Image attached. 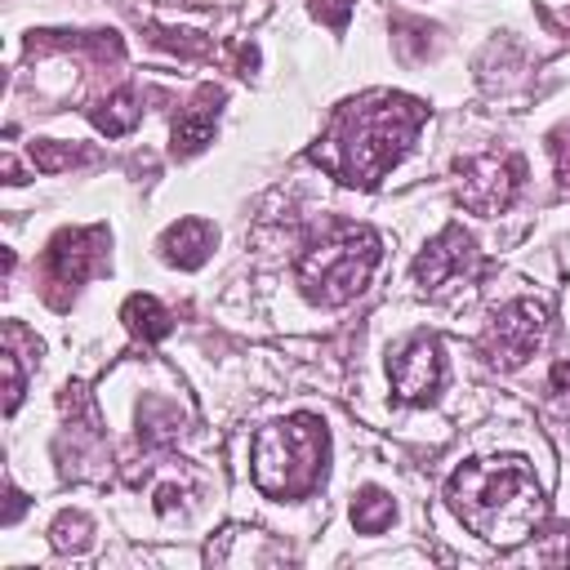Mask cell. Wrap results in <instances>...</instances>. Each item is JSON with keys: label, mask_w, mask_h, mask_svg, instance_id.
I'll use <instances>...</instances> for the list:
<instances>
[{"label": "cell", "mask_w": 570, "mask_h": 570, "mask_svg": "<svg viewBox=\"0 0 570 570\" xmlns=\"http://www.w3.org/2000/svg\"><path fill=\"white\" fill-rule=\"evenodd\" d=\"M450 508L485 543L512 548L543 525V490L521 459H476L450 476Z\"/></svg>", "instance_id": "cell-1"}, {"label": "cell", "mask_w": 570, "mask_h": 570, "mask_svg": "<svg viewBox=\"0 0 570 570\" xmlns=\"http://www.w3.org/2000/svg\"><path fill=\"white\" fill-rule=\"evenodd\" d=\"M428 107L405 94H370L334 116V169L352 187H374L414 142Z\"/></svg>", "instance_id": "cell-2"}, {"label": "cell", "mask_w": 570, "mask_h": 570, "mask_svg": "<svg viewBox=\"0 0 570 570\" xmlns=\"http://www.w3.org/2000/svg\"><path fill=\"white\" fill-rule=\"evenodd\" d=\"M325 454H330V436L325 423L312 414H294L285 423H267L254 432V454H249V472L254 485L272 499H303L321 485L325 476Z\"/></svg>", "instance_id": "cell-3"}, {"label": "cell", "mask_w": 570, "mask_h": 570, "mask_svg": "<svg viewBox=\"0 0 570 570\" xmlns=\"http://www.w3.org/2000/svg\"><path fill=\"white\" fill-rule=\"evenodd\" d=\"M383 254V240L370 232V227H352V223H338L330 227L321 240H312L298 258V285L312 303H325V307H338V303H352L374 263Z\"/></svg>", "instance_id": "cell-4"}, {"label": "cell", "mask_w": 570, "mask_h": 570, "mask_svg": "<svg viewBox=\"0 0 570 570\" xmlns=\"http://www.w3.org/2000/svg\"><path fill=\"white\" fill-rule=\"evenodd\" d=\"M548 338V307L539 298H512L503 303L485 330H481V356L494 370H517L534 356V347Z\"/></svg>", "instance_id": "cell-5"}, {"label": "cell", "mask_w": 570, "mask_h": 570, "mask_svg": "<svg viewBox=\"0 0 570 570\" xmlns=\"http://www.w3.org/2000/svg\"><path fill=\"white\" fill-rule=\"evenodd\" d=\"M521 183H525V160L521 156L485 151V156L459 160V200L481 218L503 214L512 205V196L521 191Z\"/></svg>", "instance_id": "cell-6"}, {"label": "cell", "mask_w": 570, "mask_h": 570, "mask_svg": "<svg viewBox=\"0 0 570 570\" xmlns=\"http://www.w3.org/2000/svg\"><path fill=\"white\" fill-rule=\"evenodd\" d=\"M107 267V227H71V232H58L45 249V281L53 285L49 289V303H67L62 294L85 285L89 276H98Z\"/></svg>", "instance_id": "cell-7"}, {"label": "cell", "mask_w": 570, "mask_h": 570, "mask_svg": "<svg viewBox=\"0 0 570 570\" xmlns=\"http://www.w3.org/2000/svg\"><path fill=\"white\" fill-rule=\"evenodd\" d=\"M387 374H392V387H396L401 401H410V405L432 401L436 387H441V343H436L432 334H414V338L392 356Z\"/></svg>", "instance_id": "cell-8"}, {"label": "cell", "mask_w": 570, "mask_h": 570, "mask_svg": "<svg viewBox=\"0 0 570 570\" xmlns=\"http://www.w3.org/2000/svg\"><path fill=\"white\" fill-rule=\"evenodd\" d=\"M476 267V245L463 227H445L419 258H414V281L423 289H445L450 281L468 276Z\"/></svg>", "instance_id": "cell-9"}, {"label": "cell", "mask_w": 570, "mask_h": 570, "mask_svg": "<svg viewBox=\"0 0 570 570\" xmlns=\"http://www.w3.org/2000/svg\"><path fill=\"white\" fill-rule=\"evenodd\" d=\"M214 249V227L205 218H178L165 236H160V254L174 263V267H200Z\"/></svg>", "instance_id": "cell-10"}, {"label": "cell", "mask_w": 570, "mask_h": 570, "mask_svg": "<svg viewBox=\"0 0 570 570\" xmlns=\"http://www.w3.org/2000/svg\"><path fill=\"white\" fill-rule=\"evenodd\" d=\"M223 94L218 89H205L178 120H174V156H196L205 142H214V120H218V107Z\"/></svg>", "instance_id": "cell-11"}, {"label": "cell", "mask_w": 570, "mask_h": 570, "mask_svg": "<svg viewBox=\"0 0 570 570\" xmlns=\"http://www.w3.org/2000/svg\"><path fill=\"white\" fill-rule=\"evenodd\" d=\"M120 321H125L142 343H160V338L174 330L169 312H165L151 294H129V298H125V307H120Z\"/></svg>", "instance_id": "cell-12"}, {"label": "cell", "mask_w": 570, "mask_h": 570, "mask_svg": "<svg viewBox=\"0 0 570 570\" xmlns=\"http://www.w3.org/2000/svg\"><path fill=\"white\" fill-rule=\"evenodd\" d=\"M89 120L107 134V138H120V134H129L138 120H142V107H138V94L134 89H116L107 102H98V107H89Z\"/></svg>", "instance_id": "cell-13"}, {"label": "cell", "mask_w": 570, "mask_h": 570, "mask_svg": "<svg viewBox=\"0 0 570 570\" xmlns=\"http://www.w3.org/2000/svg\"><path fill=\"white\" fill-rule=\"evenodd\" d=\"M352 525L361 530V534H379V530H387L392 525V499L383 494V490H361L356 499H352Z\"/></svg>", "instance_id": "cell-14"}, {"label": "cell", "mask_w": 570, "mask_h": 570, "mask_svg": "<svg viewBox=\"0 0 570 570\" xmlns=\"http://www.w3.org/2000/svg\"><path fill=\"white\" fill-rule=\"evenodd\" d=\"M31 160H36V169L53 174V169L85 165V160H94V156H89V151H80V147H71V142H31Z\"/></svg>", "instance_id": "cell-15"}, {"label": "cell", "mask_w": 570, "mask_h": 570, "mask_svg": "<svg viewBox=\"0 0 570 570\" xmlns=\"http://www.w3.org/2000/svg\"><path fill=\"white\" fill-rule=\"evenodd\" d=\"M0 365H4V410L13 414L18 401H22V356H18V343H13V338H4Z\"/></svg>", "instance_id": "cell-16"}, {"label": "cell", "mask_w": 570, "mask_h": 570, "mask_svg": "<svg viewBox=\"0 0 570 570\" xmlns=\"http://www.w3.org/2000/svg\"><path fill=\"white\" fill-rule=\"evenodd\" d=\"M85 539H89V521L80 517V512H62L58 521H53V548H85Z\"/></svg>", "instance_id": "cell-17"}, {"label": "cell", "mask_w": 570, "mask_h": 570, "mask_svg": "<svg viewBox=\"0 0 570 570\" xmlns=\"http://www.w3.org/2000/svg\"><path fill=\"white\" fill-rule=\"evenodd\" d=\"M312 13H316V18H325L334 31H343V27H347V13H352V0H316V4H312Z\"/></svg>", "instance_id": "cell-18"}, {"label": "cell", "mask_w": 570, "mask_h": 570, "mask_svg": "<svg viewBox=\"0 0 570 570\" xmlns=\"http://www.w3.org/2000/svg\"><path fill=\"white\" fill-rule=\"evenodd\" d=\"M552 156H557V178L570 191V129H557L552 134Z\"/></svg>", "instance_id": "cell-19"}, {"label": "cell", "mask_w": 570, "mask_h": 570, "mask_svg": "<svg viewBox=\"0 0 570 570\" xmlns=\"http://www.w3.org/2000/svg\"><path fill=\"white\" fill-rule=\"evenodd\" d=\"M539 557H543V561H570V530L552 534V543H543Z\"/></svg>", "instance_id": "cell-20"}, {"label": "cell", "mask_w": 570, "mask_h": 570, "mask_svg": "<svg viewBox=\"0 0 570 570\" xmlns=\"http://www.w3.org/2000/svg\"><path fill=\"white\" fill-rule=\"evenodd\" d=\"M552 387L570 392V361H557V365H552Z\"/></svg>", "instance_id": "cell-21"}, {"label": "cell", "mask_w": 570, "mask_h": 570, "mask_svg": "<svg viewBox=\"0 0 570 570\" xmlns=\"http://www.w3.org/2000/svg\"><path fill=\"white\" fill-rule=\"evenodd\" d=\"M18 512H22V494L9 485V508H4V525H13L18 521Z\"/></svg>", "instance_id": "cell-22"}]
</instances>
